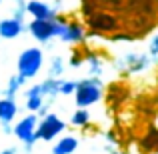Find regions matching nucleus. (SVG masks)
<instances>
[{
	"label": "nucleus",
	"mask_w": 158,
	"mask_h": 154,
	"mask_svg": "<svg viewBox=\"0 0 158 154\" xmlns=\"http://www.w3.org/2000/svg\"><path fill=\"white\" fill-rule=\"evenodd\" d=\"M36 124H38V116H36L34 112H30V114H26L24 118H20L18 122H16V126L12 128L14 136L26 146V150H32V146H34V142H36V136H34Z\"/></svg>",
	"instance_id": "nucleus-5"
},
{
	"label": "nucleus",
	"mask_w": 158,
	"mask_h": 154,
	"mask_svg": "<svg viewBox=\"0 0 158 154\" xmlns=\"http://www.w3.org/2000/svg\"><path fill=\"white\" fill-rule=\"evenodd\" d=\"M106 150H110V154H120V152H116V150H112V148H108V146H106Z\"/></svg>",
	"instance_id": "nucleus-27"
},
{
	"label": "nucleus",
	"mask_w": 158,
	"mask_h": 154,
	"mask_svg": "<svg viewBox=\"0 0 158 154\" xmlns=\"http://www.w3.org/2000/svg\"><path fill=\"white\" fill-rule=\"evenodd\" d=\"M90 120V114L86 108H78L76 112H72V116H70V122L74 124V126H86Z\"/></svg>",
	"instance_id": "nucleus-17"
},
{
	"label": "nucleus",
	"mask_w": 158,
	"mask_h": 154,
	"mask_svg": "<svg viewBox=\"0 0 158 154\" xmlns=\"http://www.w3.org/2000/svg\"><path fill=\"white\" fill-rule=\"evenodd\" d=\"M148 66H150V58L146 54H140V52H130L120 60V68H124L126 72H132V74L142 72Z\"/></svg>",
	"instance_id": "nucleus-8"
},
{
	"label": "nucleus",
	"mask_w": 158,
	"mask_h": 154,
	"mask_svg": "<svg viewBox=\"0 0 158 154\" xmlns=\"http://www.w3.org/2000/svg\"><path fill=\"white\" fill-rule=\"evenodd\" d=\"M2 128H4V134H10V124H2Z\"/></svg>",
	"instance_id": "nucleus-25"
},
{
	"label": "nucleus",
	"mask_w": 158,
	"mask_h": 154,
	"mask_svg": "<svg viewBox=\"0 0 158 154\" xmlns=\"http://www.w3.org/2000/svg\"><path fill=\"white\" fill-rule=\"evenodd\" d=\"M42 62H44V54L40 48H26V50L20 52L18 62H16L18 74L22 78H26V80L34 78L40 72V68H42Z\"/></svg>",
	"instance_id": "nucleus-3"
},
{
	"label": "nucleus",
	"mask_w": 158,
	"mask_h": 154,
	"mask_svg": "<svg viewBox=\"0 0 158 154\" xmlns=\"http://www.w3.org/2000/svg\"><path fill=\"white\" fill-rule=\"evenodd\" d=\"M64 128H66L64 120H62L60 116H56L54 112H48V114L42 116V120L36 124L34 136H36V140H44V142H48V140L56 138Z\"/></svg>",
	"instance_id": "nucleus-4"
},
{
	"label": "nucleus",
	"mask_w": 158,
	"mask_h": 154,
	"mask_svg": "<svg viewBox=\"0 0 158 154\" xmlns=\"http://www.w3.org/2000/svg\"><path fill=\"white\" fill-rule=\"evenodd\" d=\"M38 86H40V92H42V96L48 98L50 102L58 96V80H56V78H50V76H48L46 80H44L42 84H38Z\"/></svg>",
	"instance_id": "nucleus-15"
},
{
	"label": "nucleus",
	"mask_w": 158,
	"mask_h": 154,
	"mask_svg": "<svg viewBox=\"0 0 158 154\" xmlns=\"http://www.w3.org/2000/svg\"><path fill=\"white\" fill-rule=\"evenodd\" d=\"M148 54L154 56V58L158 56V32L150 38V42H148Z\"/></svg>",
	"instance_id": "nucleus-21"
},
{
	"label": "nucleus",
	"mask_w": 158,
	"mask_h": 154,
	"mask_svg": "<svg viewBox=\"0 0 158 154\" xmlns=\"http://www.w3.org/2000/svg\"><path fill=\"white\" fill-rule=\"evenodd\" d=\"M62 72H64V60H62L60 56H54L50 60V70H48V74H50V78H60Z\"/></svg>",
	"instance_id": "nucleus-18"
},
{
	"label": "nucleus",
	"mask_w": 158,
	"mask_h": 154,
	"mask_svg": "<svg viewBox=\"0 0 158 154\" xmlns=\"http://www.w3.org/2000/svg\"><path fill=\"white\" fill-rule=\"evenodd\" d=\"M58 38L64 44H82L86 40V30L76 20H64L58 30Z\"/></svg>",
	"instance_id": "nucleus-6"
},
{
	"label": "nucleus",
	"mask_w": 158,
	"mask_h": 154,
	"mask_svg": "<svg viewBox=\"0 0 158 154\" xmlns=\"http://www.w3.org/2000/svg\"><path fill=\"white\" fill-rule=\"evenodd\" d=\"M24 82H26V78H22L20 74H14V76H10V80H8V86H6V90H4V98H10V100H14L16 92H18V90L24 86Z\"/></svg>",
	"instance_id": "nucleus-14"
},
{
	"label": "nucleus",
	"mask_w": 158,
	"mask_h": 154,
	"mask_svg": "<svg viewBox=\"0 0 158 154\" xmlns=\"http://www.w3.org/2000/svg\"><path fill=\"white\" fill-rule=\"evenodd\" d=\"M76 90V80H58V94L70 96Z\"/></svg>",
	"instance_id": "nucleus-19"
},
{
	"label": "nucleus",
	"mask_w": 158,
	"mask_h": 154,
	"mask_svg": "<svg viewBox=\"0 0 158 154\" xmlns=\"http://www.w3.org/2000/svg\"><path fill=\"white\" fill-rule=\"evenodd\" d=\"M12 18L24 22L26 18V0H14V10H12Z\"/></svg>",
	"instance_id": "nucleus-20"
},
{
	"label": "nucleus",
	"mask_w": 158,
	"mask_h": 154,
	"mask_svg": "<svg viewBox=\"0 0 158 154\" xmlns=\"http://www.w3.org/2000/svg\"><path fill=\"white\" fill-rule=\"evenodd\" d=\"M70 66H72V68H78V66H82V58L76 56V54H72V58H70Z\"/></svg>",
	"instance_id": "nucleus-23"
},
{
	"label": "nucleus",
	"mask_w": 158,
	"mask_h": 154,
	"mask_svg": "<svg viewBox=\"0 0 158 154\" xmlns=\"http://www.w3.org/2000/svg\"><path fill=\"white\" fill-rule=\"evenodd\" d=\"M78 138L76 136H62L56 144L52 146V154H72L78 148Z\"/></svg>",
	"instance_id": "nucleus-13"
},
{
	"label": "nucleus",
	"mask_w": 158,
	"mask_h": 154,
	"mask_svg": "<svg viewBox=\"0 0 158 154\" xmlns=\"http://www.w3.org/2000/svg\"><path fill=\"white\" fill-rule=\"evenodd\" d=\"M24 30H26V24L20 22V20H16V18H12V16L0 20V38H4V40L18 38Z\"/></svg>",
	"instance_id": "nucleus-10"
},
{
	"label": "nucleus",
	"mask_w": 158,
	"mask_h": 154,
	"mask_svg": "<svg viewBox=\"0 0 158 154\" xmlns=\"http://www.w3.org/2000/svg\"><path fill=\"white\" fill-rule=\"evenodd\" d=\"M0 4H2V0H0Z\"/></svg>",
	"instance_id": "nucleus-28"
},
{
	"label": "nucleus",
	"mask_w": 158,
	"mask_h": 154,
	"mask_svg": "<svg viewBox=\"0 0 158 154\" xmlns=\"http://www.w3.org/2000/svg\"><path fill=\"white\" fill-rule=\"evenodd\" d=\"M0 154H16V150H14V148H6V150H2Z\"/></svg>",
	"instance_id": "nucleus-26"
},
{
	"label": "nucleus",
	"mask_w": 158,
	"mask_h": 154,
	"mask_svg": "<svg viewBox=\"0 0 158 154\" xmlns=\"http://www.w3.org/2000/svg\"><path fill=\"white\" fill-rule=\"evenodd\" d=\"M104 138H106V140H110L112 144L116 142V138H114V132H106V134H104Z\"/></svg>",
	"instance_id": "nucleus-24"
},
{
	"label": "nucleus",
	"mask_w": 158,
	"mask_h": 154,
	"mask_svg": "<svg viewBox=\"0 0 158 154\" xmlns=\"http://www.w3.org/2000/svg\"><path fill=\"white\" fill-rule=\"evenodd\" d=\"M64 16L56 14L54 18H44V20H34L32 18L30 24H26V30L32 34V38L38 40L40 44H48L52 38H58V30L60 24L64 22Z\"/></svg>",
	"instance_id": "nucleus-2"
},
{
	"label": "nucleus",
	"mask_w": 158,
	"mask_h": 154,
	"mask_svg": "<svg viewBox=\"0 0 158 154\" xmlns=\"http://www.w3.org/2000/svg\"><path fill=\"white\" fill-rule=\"evenodd\" d=\"M110 40H114V42H130L132 36L130 34H112Z\"/></svg>",
	"instance_id": "nucleus-22"
},
{
	"label": "nucleus",
	"mask_w": 158,
	"mask_h": 154,
	"mask_svg": "<svg viewBox=\"0 0 158 154\" xmlns=\"http://www.w3.org/2000/svg\"><path fill=\"white\" fill-rule=\"evenodd\" d=\"M86 64H88V72L90 76H100L102 70H104V66H102V60L98 56H86Z\"/></svg>",
	"instance_id": "nucleus-16"
},
{
	"label": "nucleus",
	"mask_w": 158,
	"mask_h": 154,
	"mask_svg": "<svg viewBox=\"0 0 158 154\" xmlns=\"http://www.w3.org/2000/svg\"><path fill=\"white\" fill-rule=\"evenodd\" d=\"M26 14H30L34 20H44V18H54L58 14L52 4L44 0H26Z\"/></svg>",
	"instance_id": "nucleus-9"
},
{
	"label": "nucleus",
	"mask_w": 158,
	"mask_h": 154,
	"mask_svg": "<svg viewBox=\"0 0 158 154\" xmlns=\"http://www.w3.org/2000/svg\"><path fill=\"white\" fill-rule=\"evenodd\" d=\"M102 98V80L98 76L82 78L76 80V90H74V102L78 108H88L96 104Z\"/></svg>",
	"instance_id": "nucleus-1"
},
{
	"label": "nucleus",
	"mask_w": 158,
	"mask_h": 154,
	"mask_svg": "<svg viewBox=\"0 0 158 154\" xmlns=\"http://www.w3.org/2000/svg\"><path fill=\"white\" fill-rule=\"evenodd\" d=\"M18 114V106L14 100L10 98H0V122L2 124H10Z\"/></svg>",
	"instance_id": "nucleus-12"
},
{
	"label": "nucleus",
	"mask_w": 158,
	"mask_h": 154,
	"mask_svg": "<svg viewBox=\"0 0 158 154\" xmlns=\"http://www.w3.org/2000/svg\"><path fill=\"white\" fill-rule=\"evenodd\" d=\"M88 26L94 32H114L118 28V20L110 12H92L88 14Z\"/></svg>",
	"instance_id": "nucleus-7"
},
{
	"label": "nucleus",
	"mask_w": 158,
	"mask_h": 154,
	"mask_svg": "<svg viewBox=\"0 0 158 154\" xmlns=\"http://www.w3.org/2000/svg\"><path fill=\"white\" fill-rule=\"evenodd\" d=\"M24 96H26V110L28 112H38L40 108H42L44 96H42V92H40V86L38 84L32 86V88H28Z\"/></svg>",
	"instance_id": "nucleus-11"
}]
</instances>
